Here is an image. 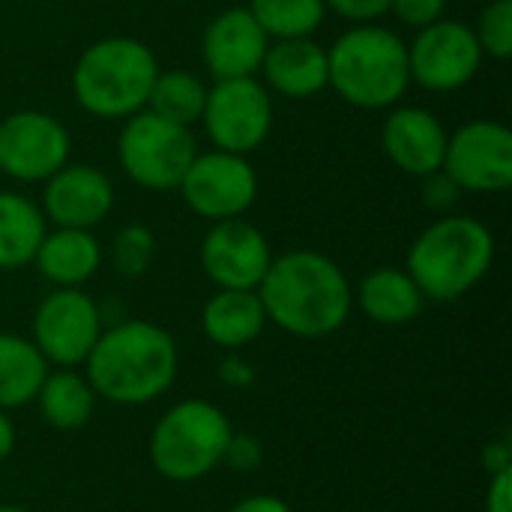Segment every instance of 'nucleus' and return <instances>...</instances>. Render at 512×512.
Masks as SVG:
<instances>
[{"label": "nucleus", "instance_id": "11", "mask_svg": "<svg viewBox=\"0 0 512 512\" xmlns=\"http://www.w3.org/2000/svg\"><path fill=\"white\" fill-rule=\"evenodd\" d=\"M462 192H504L512 183V132L495 120H474L447 138L441 165Z\"/></svg>", "mask_w": 512, "mask_h": 512}, {"label": "nucleus", "instance_id": "15", "mask_svg": "<svg viewBox=\"0 0 512 512\" xmlns=\"http://www.w3.org/2000/svg\"><path fill=\"white\" fill-rule=\"evenodd\" d=\"M267 33L249 9H228L204 30V63L216 81L252 78L267 54Z\"/></svg>", "mask_w": 512, "mask_h": 512}, {"label": "nucleus", "instance_id": "4", "mask_svg": "<svg viewBox=\"0 0 512 512\" xmlns=\"http://www.w3.org/2000/svg\"><path fill=\"white\" fill-rule=\"evenodd\" d=\"M408 81V45L387 27H354L327 51V84L357 108H390Z\"/></svg>", "mask_w": 512, "mask_h": 512}, {"label": "nucleus", "instance_id": "17", "mask_svg": "<svg viewBox=\"0 0 512 512\" xmlns=\"http://www.w3.org/2000/svg\"><path fill=\"white\" fill-rule=\"evenodd\" d=\"M381 144L396 168L414 177H426L441 171L444 165L447 132L432 111L399 108L387 117L381 129Z\"/></svg>", "mask_w": 512, "mask_h": 512}, {"label": "nucleus", "instance_id": "14", "mask_svg": "<svg viewBox=\"0 0 512 512\" xmlns=\"http://www.w3.org/2000/svg\"><path fill=\"white\" fill-rule=\"evenodd\" d=\"M270 261L267 237L243 219L216 222L201 243V267L225 291H258Z\"/></svg>", "mask_w": 512, "mask_h": 512}, {"label": "nucleus", "instance_id": "30", "mask_svg": "<svg viewBox=\"0 0 512 512\" xmlns=\"http://www.w3.org/2000/svg\"><path fill=\"white\" fill-rule=\"evenodd\" d=\"M225 465L234 471H255L261 465V444L249 435H231L228 450H225Z\"/></svg>", "mask_w": 512, "mask_h": 512}, {"label": "nucleus", "instance_id": "35", "mask_svg": "<svg viewBox=\"0 0 512 512\" xmlns=\"http://www.w3.org/2000/svg\"><path fill=\"white\" fill-rule=\"evenodd\" d=\"M15 453V423L6 411H0V465Z\"/></svg>", "mask_w": 512, "mask_h": 512}, {"label": "nucleus", "instance_id": "3", "mask_svg": "<svg viewBox=\"0 0 512 512\" xmlns=\"http://www.w3.org/2000/svg\"><path fill=\"white\" fill-rule=\"evenodd\" d=\"M495 237L471 216H444L429 225L408 252V276L426 300L465 297L492 267Z\"/></svg>", "mask_w": 512, "mask_h": 512}, {"label": "nucleus", "instance_id": "29", "mask_svg": "<svg viewBox=\"0 0 512 512\" xmlns=\"http://www.w3.org/2000/svg\"><path fill=\"white\" fill-rule=\"evenodd\" d=\"M444 6H447V0H393V3H390V9L399 15V21H402V24H411V27H417V30H423V27L441 21Z\"/></svg>", "mask_w": 512, "mask_h": 512}, {"label": "nucleus", "instance_id": "5", "mask_svg": "<svg viewBox=\"0 0 512 512\" xmlns=\"http://www.w3.org/2000/svg\"><path fill=\"white\" fill-rule=\"evenodd\" d=\"M159 75L153 51L129 36L93 42L75 63L72 90L93 117H132L147 105Z\"/></svg>", "mask_w": 512, "mask_h": 512}, {"label": "nucleus", "instance_id": "18", "mask_svg": "<svg viewBox=\"0 0 512 512\" xmlns=\"http://www.w3.org/2000/svg\"><path fill=\"white\" fill-rule=\"evenodd\" d=\"M267 84L291 99H309L327 87V51L312 39H279L264 54Z\"/></svg>", "mask_w": 512, "mask_h": 512}, {"label": "nucleus", "instance_id": "1", "mask_svg": "<svg viewBox=\"0 0 512 512\" xmlns=\"http://www.w3.org/2000/svg\"><path fill=\"white\" fill-rule=\"evenodd\" d=\"M267 321L300 339H324L345 327L354 291L336 261L321 252H288L270 261L261 285Z\"/></svg>", "mask_w": 512, "mask_h": 512}, {"label": "nucleus", "instance_id": "20", "mask_svg": "<svg viewBox=\"0 0 512 512\" xmlns=\"http://www.w3.org/2000/svg\"><path fill=\"white\" fill-rule=\"evenodd\" d=\"M99 261V243L84 228H57L54 234H45L33 258L39 273L57 288L84 285L99 270Z\"/></svg>", "mask_w": 512, "mask_h": 512}, {"label": "nucleus", "instance_id": "2", "mask_svg": "<svg viewBox=\"0 0 512 512\" xmlns=\"http://www.w3.org/2000/svg\"><path fill=\"white\" fill-rule=\"evenodd\" d=\"M177 366V342L165 327L150 321H120L96 339L84 360V378L105 402L138 408L159 399L174 384Z\"/></svg>", "mask_w": 512, "mask_h": 512}, {"label": "nucleus", "instance_id": "27", "mask_svg": "<svg viewBox=\"0 0 512 512\" xmlns=\"http://www.w3.org/2000/svg\"><path fill=\"white\" fill-rule=\"evenodd\" d=\"M483 54L507 60L512 54V0H492L474 30Z\"/></svg>", "mask_w": 512, "mask_h": 512}, {"label": "nucleus", "instance_id": "22", "mask_svg": "<svg viewBox=\"0 0 512 512\" xmlns=\"http://www.w3.org/2000/svg\"><path fill=\"white\" fill-rule=\"evenodd\" d=\"M96 399L99 396L84 375H78L75 369H57L45 375L33 402L39 405V414L51 429L78 432L90 423Z\"/></svg>", "mask_w": 512, "mask_h": 512}, {"label": "nucleus", "instance_id": "21", "mask_svg": "<svg viewBox=\"0 0 512 512\" xmlns=\"http://www.w3.org/2000/svg\"><path fill=\"white\" fill-rule=\"evenodd\" d=\"M357 303L375 324L402 327V324H411L423 312L426 297L420 294V288L405 270L381 267L360 282Z\"/></svg>", "mask_w": 512, "mask_h": 512}, {"label": "nucleus", "instance_id": "28", "mask_svg": "<svg viewBox=\"0 0 512 512\" xmlns=\"http://www.w3.org/2000/svg\"><path fill=\"white\" fill-rule=\"evenodd\" d=\"M153 234L144 225H129L114 240V267L123 276H141L153 261Z\"/></svg>", "mask_w": 512, "mask_h": 512}, {"label": "nucleus", "instance_id": "6", "mask_svg": "<svg viewBox=\"0 0 512 512\" xmlns=\"http://www.w3.org/2000/svg\"><path fill=\"white\" fill-rule=\"evenodd\" d=\"M234 429L222 408L204 399L171 405L150 435V462L171 483H195L225 462Z\"/></svg>", "mask_w": 512, "mask_h": 512}, {"label": "nucleus", "instance_id": "36", "mask_svg": "<svg viewBox=\"0 0 512 512\" xmlns=\"http://www.w3.org/2000/svg\"><path fill=\"white\" fill-rule=\"evenodd\" d=\"M0 512H30L27 507H21V504H0Z\"/></svg>", "mask_w": 512, "mask_h": 512}, {"label": "nucleus", "instance_id": "24", "mask_svg": "<svg viewBox=\"0 0 512 512\" xmlns=\"http://www.w3.org/2000/svg\"><path fill=\"white\" fill-rule=\"evenodd\" d=\"M45 237L42 210L15 192H0V270L33 264Z\"/></svg>", "mask_w": 512, "mask_h": 512}, {"label": "nucleus", "instance_id": "33", "mask_svg": "<svg viewBox=\"0 0 512 512\" xmlns=\"http://www.w3.org/2000/svg\"><path fill=\"white\" fill-rule=\"evenodd\" d=\"M486 512H512V468H501L489 477Z\"/></svg>", "mask_w": 512, "mask_h": 512}, {"label": "nucleus", "instance_id": "12", "mask_svg": "<svg viewBox=\"0 0 512 512\" xmlns=\"http://www.w3.org/2000/svg\"><path fill=\"white\" fill-rule=\"evenodd\" d=\"M69 159V132L42 111H18L0 120V171L33 183L48 180Z\"/></svg>", "mask_w": 512, "mask_h": 512}, {"label": "nucleus", "instance_id": "13", "mask_svg": "<svg viewBox=\"0 0 512 512\" xmlns=\"http://www.w3.org/2000/svg\"><path fill=\"white\" fill-rule=\"evenodd\" d=\"M483 63V48L462 21H435L408 45V69L429 90H456L468 84Z\"/></svg>", "mask_w": 512, "mask_h": 512}, {"label": "nucleus", "instance_id": "19", "mask_svg": "<svg viewBox=\"0 0 512 512\" xmlns=\"http://www.w3.org/2000/svg\"><path fill=\"white\" fill-rule=\"evenodd\" d=\"M267 327V312L261 306L258 291H225L219 288L204 312H201V330L204 336L219 348H246L252 345Z\"/></svg>", "mask_w": 512, "mask_h": 512}, {"label": "nucleus", "instance_id": "7", "mask_svg": "<svg viewBox=\"0 0 512 512\" xmlns=\"http://www.w3.org/2000/svg\"><path fill=\"white\" fill-rule=\"evenodd\" d=\"M117 156L123 171L144 189H177L192 165L195 138L189 126L171 123L153 111H138L120 132Z\"/></svg>", "mask_w": 512, "mask_h": 512}, {"label": "nucleus", "instance_id": "32", "mask_svg": "<svg viewBox=\"0 0 512 512\" xmlns=\"http://www.w3.org/2000/svg\"><path fill=\"white\" fill-rule=\"evenodd\" d=\"M393 0H324V6L336 9L339 15L351 18V21H369L378 18L384 12H390Z\"/></svg>", "mask_w": 512, "mask_h": 512}, {"label": "nucleus", "instance_id": "23", "mask_svg": "<svg viewBox=\"0 0 512 512\" xmlns=\"http://www.w3.org/2000/svg\"><path fill=\"white\" fill-rule=\"evenodd\" d=\"M48 363L39 348L15 333H0V411L24 408L36 399Z\"/></svg>", "mask_w": 512, "mask_h": 512}, {"label": "nucleus", "instance_id": "25", "mask_svg": "<svg viewBox=\"0 0 512 512\" xmlns=\"http://www.w3.org/2000/svg\"><path fill=\"white\" fill-rule=\"evenodd\" d=\"M204 102H207V87L201 84L198 75L186 69L159 72L147 96V105L153 114L180 126H192L195 120H201Z\"/></svg>", "mask_w": 512, "mask_h": 512}, {"label": "nucleus", "instance_id": "8", "mask_svg": "<svg viewBox=\"0 0 512 512\" xmlns=\"http://www.w3.org/2000/svg\"><path fill=\"white\" fill-rule=\"evenodd\" d=\"M102 312L81 288L51 291L33 315V345L57 369H78L102 336Z\"/></svg>", "mask_w": 512, "mask_h": 512}, {"label": "nucleus", "instance_id": "9", "mask_svg": "<svg viewBox=\"0 0 512 512\" xmlns=\"http://www.w3.org/2000/svg\"><path fill=\"white\" fill-rule=\"evenodd\" d=\"M201 120L219 150L243 156L264 144L273 123V105L255 78H228L207 90Z\"/></svg>", "mask_w": 512, "mask_h": 512}, {"label": "nucleus", "instance_id": "16", "mask_svg": "<svg viewBox=\"0 0 512 512\" xmlns=\"http://www.w3.org/2000/svg\"><path fill=\"white\" fill-rule=\"evenodd\" d=\"M114 204L111 180L90 165H63L48 177L45 186V216L57 228H84L108 216Z\"/></svg>", "mask_w": 512, "mask_h": 512}, {"label": "nucleus", "instance_id": "10", "mask_svg": "<svg viewBox=\"0 0 512 512\" xmlns=\"http://www.w3.org/2000/svg\"><path fill=\"white\" fill-rule=\"evenodd\" d=\"M180 192L198 216L225 222L240 219L252 207L258 195V177L243 156L216 150L192 159L180 180Z\"/></svg>", "mask_w": 512, "mask_h": 512}, {"label": "nucleus", "instance_id": "26", "mask_svg": "<svg viewBox=\"0 0 512 512\" xmlns=\"http://www.w3.org/2000/svg\"><path fill=\"white\" fill-rule=\"evenodd\" d=\"M324 0H249V12L267 36L300 39L324 21Z\"/></svg>", "mask_w": 512, "mask_h": 512}, {"label": "nucleus", "instance_id": "34", "mask_svg": "<svg viewBox=\"0 0 512 512\" xmlns=\"http://www.w3.org/2000/svg\"><path fill=\"white\" fill-rule=\"evenodd\" d=\"M228 512H294L282 498H273V495H252V498H243L240 504H234Z\"/></svg>", "mask_w": 512, "mask_h": 512}, {"label": "nucleus", "instance_id": "31", "mask_svg": "<svg viewBox=\"0 0 512 512\" xmlns=\"http://www.w3.org/2000/svg\"><path fill=\"white\" fill-rule=\"evenodd\" d=\"M426 204L429 207H435V210H447V207H453L456 204V198L462 195V189L456 186V180L441 168V171H435V174H426Z\"/></svg>", "mask_w": 512, "mask_h": 512}]
</instances>
